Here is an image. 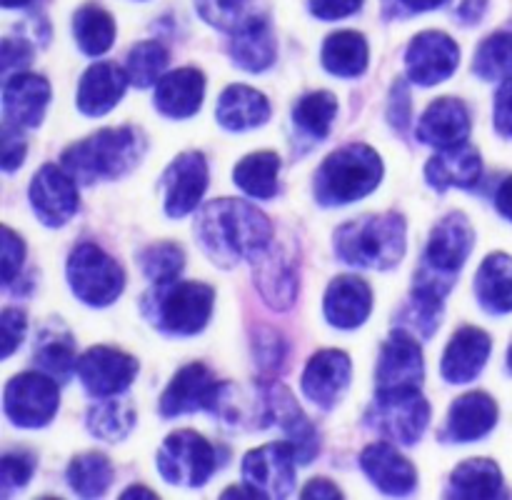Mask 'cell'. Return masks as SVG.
<instances>
[{
	"mask_svg": "<svg viewBox=\"0 0 512 500\" xmlns=\"http://www.w3.org/2000/svg\"><path fill=\"white\" fill-rule=\"evenodd\" d=\"M383 180V160L370 145L350 143L335 150L315 173V198L320 205H345L373 193Z\"/></svg>",
	"mask_w": 512,
	"mask_h": 500,
	"instance_id": "obj_5",
	"label": "cell"
},
{
	"mask_svg": "<svg viewBox=\"0 0 512 500\" xmlns=\"http://www.w3.org/2000/svg\"><path fill=\"white\" fill-rule=\"evenodd\" d=\"M113 483V465L105 455L85 453L68 465V485L80 498H100Z\"/></svg>",
	"mask_w": 512,
	"mask_h": 500,
	"instance_id": "obj_39",
	"label": "cell"
},
{
	"mask_svg": "<svg viewBox=\"0 0 512 500\" xmlns=\"http://www.w3.org/2000/svg\"><path fill=\"white\" fill-rule=\"evenodd\" d=\"M218 468V453L195 430H175L158 450V470L168 483L200 488Z\"/></svg>",
	"mask_w": 512,
	"mask_h": 500,
	"instance_id": "obj_9",
	"label": "cell"
},
{
	"mask_svg": "<svg viewBox=\"0 0 512 500\" xmlns=\"http://www.w3.org/2000/svg\"><path fill=\"white\" fill-rule=\"evenodd\" d=\"M205 95V75L195 68H180L163 75L155 88V108L168 118H190L200 110Z\"/></svg>",
	"mask_w": 512,
	"mask_h": 500,
	"instance_id": "obj_29",
	"label": "cell"
},
{
	"mask_svg": "<svg viewBox=\"0 0 512 500\" xmlns=\"http://www.w3.org/2000/svg\"><path fill=\"white\" fill-rule=\"evenodd\" d=\"M303 495L305 500H315V498H325V500H335V498H343V493H340V488L335 483H330L328 478H315L310 480L308 485L303 488Z\"/></svg>",
	"mask_w": 512,
	"mask_h": 500,
	"instance_id": "obj_54",
	"label": "cell"
},
{
	"mask_svg": "<svg viewBox=\"0 0 512 500\" xmlns=\"http://www.w3.org/2000/svg\"><path fill=\"white\" fill-rule=\"evenodd\" d=\"M165 213L170 218H185L200 205L208 188V163L200 153H183L165 168Z\"/></svg>",
	"mask_w": 512,
	"mask_h": 500,
	"instance_id": "obj_17",
	"label": "cell"
},
{
	"mask_svg": "<svg viewBox=\"0 0 512 500\" xmlns=\"http://www.w3.org/2000/svg\"><path fill=\"white\" fill-rule=\"evenodd\" d=\"M0 325H3V358H10L25 335V313L18 308H5Z\"/></svg>",
	"mask_w": 512,
	"mask_h": 500,
	"instance_id": "obj_48",
	"label": "cell"
},
{
	"mask_svg": "<svg viewBox=\"0 0 512 500\" xmlns=\"http://www.w3.org/2000/svg\"><path fill=\"white\" fill-rule=\"evenodd\" d=\"M475 293L488 313L503 315L512 310V255L490 253L475 278Z\"/></svg>",
	"mask_w": 512,
	"mask_h": 500,
	"instance_id": "obj_32",
	"label": "cell"
},
{
	"mask_svg": "<svg viewBox=\"0 0 512 500\" xmlns=\"http://www.w3.org/2000/svg\"><path fill=\"white\" fill-rule=\"evenodd\" d=\"M195 8L205 23L230 35L258 15L253 10V0H195Z\"/></svg>",
	"mask_w": 512,
	"mask_h": 500,
	"instance_id": "obj_44",
	"label": "cell"
},
{
	"mask_svg": "<svg viewBox=\"0 0 512 500\" xmlns=\"http://www.w3.org/2000/svg\"><path fill=\"white\" fill-rule=\"evenodd\" d=\"M460 63V48L450 35L440 30H425L415 35L405 53L408 78L418 85H438L455 73Z\"/></svg>",
	"mask_w": 512,
	"mask_h": 500,
	"instance_id": "obj_15",
	"label": "cell"
},
{
	"mask_svg": "<svg viewBox=\"0 0 512 500\" xmlns=\"http://www.w3.org/2000/svg\"><path fill=\"white\" fill-rule=\"evenodd\" d=\"M255 345H260V348H255V355H258L255 360H258V365H263L265 370H278L280 363H283V343H280L278 335L255 340Z\"/></svg>",
	"mask_w": 512,
	"mask_h": 500,
	"instance_id": "obj_53",
	"label": "cell"
},
{
	"mask_svg": "<svg viewBox=\"0 0 512 500\" xmlns=\"http://www.w3.org/2000/svg\"><path fill=\"white\" fill-rule=\"evenodd\" d=\"M140 270L153 283H173L185 268L183 248L175 243H155L140 253L138 258Z\"/></svg>",
	"mask_w": 512,
	"mask_h": 500,
	"instance_id": "obj_43",
	"label": "cell"
},
{
	"mask_svg": "<svg viewBox=\"0 0 512 500\" xmlns=\"http://www.w3.org/2000/svg\"><path fill=\"white\" fill-rule=\"evenodd\" d=\"M25 140L20 135V125L3 123V170L5 173H13L15 168H20V163L25 160Z\"/></svg>",
	"mask_w": 512,
	"mask_h": 500,
	"instance_id": "obj_47",
	"label": "cell"
},
{
	"mask_svg": "<svg viewBox=\"0 0 512 500\" xmlns=\"http://www.w3.org/2000/svg\"><path fill=\"white\" fill-rule=\"evenodd\" d=\"M73 33L80 50L90 58L108 53L115 40V20L100 5H83L73 18Z\"/></svg>",
	"mask_w": 512,
	"mask_h": 500,
	"instance_id": "obj_38",
	"label": "cell"
},
{
	"mask_svg": "<svg viewBox=\"0 0 512 500\" xmlns=\"http://www.w3.org/2000/svg\"><path fill=\"white\" fill-rule=\"evenodd\" d=\"M295 448L283 443H268L250 450L243 458V478L258 498H288L295 490Z\"/></svg>",
	"mask_w": 512,
	"mask_h": 500,
	"instance_id": "obj_11",
	"label": "cell"
},
{
	"mask_svg": "<svg viewBox=\"0 0 512 500\" xmlns=\"http://www.w3.org/2000/svg\"><path fill=\"white\" fill-rule=\"evenodd\" d=\"M323 65L340 78H358L368 68V43L355 30H340L323 43Z\"/></svg>",
	"mask_w": 512,
	"mask_h": 500,
	"instance_id": "obj_35",
	"label": "cell"
},
{
	"mask_svg": "<svg viewBox=\"0 0 512 500\" xmlns=\"http://www.w3.org/2000/svg\"><path fill=\"white\" fill-rule=\"evenodd\" d=\"M215 293L205 283H155L143 298V313L160 333L195 335L213 315Z\"/></svg>",
	"mask_w": 512,
	"mask_h": 500,
	"instance_id": "obj_6",
	"label": "cell"
},
{
	"mask_svg": "<svg viewBox=\"0 0 512 500\" xmlns=\"http://www.w3.org/2000/svg\"><path fill=\"white\" fill-rule=\"evenodd\" d=\"M365 423L375 433L395 440V443L413 445L425 433L430 423V405L420 388L378 390L375 403L368 408Z\"/></svg>",
	"mask_w": 512,
	"mask_h": 500,
	"instance_id": "obj_7",
	"label": "cell"
},
{
	"mask_svg": "<svg viewBox=\"0 0 512 500\" xmlns=\"http://www.w3.org/2000/svg\"><path fill=\"white\" fill-rule=\"evenodd\" d=\"M123 498L125 500H130V498H155V493H153V490H148V488H140V485H133V488L125 490Z\"/></svg>",
	"mask_w": 512,
	"mask_h": 500,
	"instance_id": "obj_58",
	"label": "cell"
},
{
	"mask_svg": "<svg viewBox=\"0 0 512 500\" xmlns=\"http://www.w3.org/2000/svg\"><path fill=\"white\" fill-rule=\"evenodd\" d=\"M278 170V153H273V150L250 153L235 165V185L253 198L270 200L278 195Z\"/></svg>",
	"mask_w": 512,
	"mask_h": 500,
	"instance_id": "obj_36",
	"label": "cell"
},
{
	"mask_svg": "<svg viewBox=\"0 0 512 500\" xmlns=\"http://www.w3.org/2000/svg\"><path fill=\"white\" fill-rule=\"evenodd\" d=\"M250 263H253L255 288L263 295L265 303L273 310L293 308L295 295H298V268H295V258H290L280 245L270 243Z\"/></svg>",
	"mask_w": 512,
	"mask_h": 500,
	"instance_id": "obj_19",
	"label": "cell"
},
{
	"mask_svg": "<svg viewBox=\"0 0 512 500\" xmlns=\"http://www.w3.org/2000/svg\"><path fill=\"white\" fill-rule=\"evenodd\" d=\"M270 118V103L260 90L248 85H230L218 100V123L228 130H250Z\"/></svg>",
	"mask_w": 512,
	"mask_h": 500,
	"instance_id": "obj_31",
	"label": "cell"
},
{
	"mask_svg": "<svg viewBox=\"0 0 512 500\" xmlns=\"http://www.w3.org/2000/svg\"><path fill=\"white\" fill-rule=\"evenodd\" d=\"M495 208H498V213L503 215V218H508L512 223V175L500 183L498 188V195H495Z\"/></svg>",
	"mask_w": 512,
	"mask_h": 500,
	"instance_id": "obj_55",
	"label": "cell"
},
{
	"mask_svg": "<svg viewBox=\"0 0 512 500\" xmlns=\"http://www.w3.org/2000/svg\"><path fill=\"white\" fill-rule=\"evenodd\" d=\"M198 243L213 263L233 268L240 260H253L273 240L268 215L238 198L210 200L198 215Z\"/></svg>",
	"mask_w": 512,
	"mask_h": 500,
	"instance_id": "obj_1",
	"label": "cell"
},
{
	"mask_svg": "<svg viewBox=\"0 0 512 500\" xmlns=\"http://www.w3.org/2000/svg\"><path fill=\"white\" fill-rule=\"evenodd\" d=\"M483 173V160L480 153L468 143L453 145V148H440L425 165V180L430 188H473Z\"/></svg>",
	"mask_w": 512,
	"mask_h": 500,
	"instance_id": "obj_26",
	"label": "cell"
},
{
	"mask_svg": "<svg viewBox=\"0 0 512 500\" xmlns=\"http://www.w3.org/2000/svg\"><path fill=\"white\" fill-rule=\"evenodd\" d=\"M50 103V85L43 75L15 73L5 78L3 113L8 123L20 128H38Z\"/></svg>",
	"mask_w": 512,
	"mask_h": 500,
	"instance_id": "obj_22",
	"label": "cell"
},
{
	"mask_svg": "<svg viewBox=\"0 0 512 500\" xmlns=\"http://www.w3.org/2000/svg\"><path fill=\"white\" fill-rule=\"evenodd\" d=\"M78 180L65 168L48 163L35 173L30 183V205L38 220L50 228H60L78 213Z\"/></svg>",
	"mask_w": 512,
	"mask_h": 500,
	"instance_id": "obj_14",
	"label": "cell"
},
{
	"mask_svg": "<svg viewBox=\"0 0 512 500\" xmlns=\"http://www.w3.org/2000/svg\"><path fill=\"white\" fill-rule=\"evenodd\" d=\"M490 348H493V340L485 330L473 328V325L460 328L445 348L440 373L448 383H470L483 373L490 358Z\"/></svg>",
	"mask_w": 512,
	"mask_h": 500,
	"instance_id": "obj_23",
	"label": "cell"
},
{
	"mask_svg": "<svg viewBox=\"0 0 512 500\" xmlns=\"http://www.w3.org/2000/svg\"><path fill=\"white\" fill-rule=\"evenodd\" d=\"M475 75L483 80H500L512 75V33H493L480 43L473 63Z\"/></svg>",
	"mask_w": 512,
	"mask_h": 500,
	"instance_id": "obj_42",
	"label": "cell"
},
{
	"mask_svg": "<svg viewBox=\"0 0 512 500\" xmlns=\"http://www.w3.org/2000/svg\"><path fill=\"white\" fill-rule=\"evenodd\" d=\"M470 135V113L463 100L438 98L428 105L418 123V140L433 148H453Z\"/></svg>",
	"mask_w": 512,
	"mask_h": 500,
	"instance_id": "obj_25",
	"label": "cell"
},
{
	"mask_svg": "<svg viewBox=\"0 0 512 500\" xmlns=\"http://www.w3.org/2000/svg\"><path fill=\"white\" fill-rule=\"evenodd\" d=\"M398 3H403L405 8L410 10V13H423V10L440 8V5H443L445 0H398Z\"/></svg>",
	"mask_w": 512,
	"mask_h": 500,
	"instance_id": "obj_57",
	"label": "cell"
},
{
	"mask_svg": "<svg viewBox=\"0 0 512 500\" xmlns=\"http://www.w3.org/2000/svg\"><path fill=\"white\" fill-rule=\"evenodd\" d=\"M495 130L505 138H512V75L505 78L495 93Z\"/></svg>",
	"mask_w": 512,
	"mask_h": 500,
	"instance_id": "obj_50",
	"label": "cell"
},
{
	"mask_svg": "<svg viewBox=\"0 0 512 500\" xmlns=\"http://www.w3.org/2000/svg\"><path fill=\"white\" fill-rule=\"evenodd\" d=\"M85 425H88L95 438L115 443V440H123L135 428V408L128 398H120V395L100 398V403H95L88 410Z\"/></svg>",
	"mask_w": 512,
	"mask_h": 500,
	"instance_id": "obj_37",
	"label": "cell"
},
{
	"mask_svg": "<svg viewBox=\"0 0 512 500\" xmlns=\"http://www.w3.org/2000/svg\"><path fill=\"white\" fill-rule=\"evenodd\" d=\"M388 118L400 133H405L410 123V93H408V83L405 80H398L393 85V93H390V108H388Z\"/></svg>",
	"mask_w": 512,
	"mask_h": 500,
	"instance_id": "obj_49",
	"label": "cell"
},
{
	"mask_svg": "<svg viewBox=\"0 0 512 500\" xmlns=\"http://www.w3.org/2000/svg\"><path fill=\"white\" fill-rule=\"evenodd\" d=\"M350 373H353V365H350L348 353L343 350H320L310 358V363L305 365L303 373V393L305 398L313 400L320 408L330 410L340 398L345 395L350 385Z\"/></svg>",
	"mask_w": 512,
	"mask_h": 500,
	"instance_id": "obj_20",
	"label": "cell"
},
{
	"mask_svg": "<svg viewBox=\"0 0 512 500\" xmlns=\"http://www.w3.org/2000/svg\"><path fill=\"white\" fill-rule=\"evenodd\" d=\"M325 318L340 330H353L368 320L373 310V290L358 275H340L325 293Z\"/></svg>",
	"mask_w": 512,
	"mask_h": 500,
	"instance_id": "obj_24",
	"label": "cell"
},
{
	"mask_svg": "<svg viewBox=\"0 0 512 500\" xmlns=\"http://www.w3.org/2000/svg\"><path fill=\"white\" fill-rule=\"evenodd\" d=\"M35 470L33 453H5L3 468H0V483H3V495H10L13 490H20L28 485L30 475Z\"/></svg>",
	"mask_w": 512,
	"mask_h": 500,
	"instance_id": "obj_45",
	"label": "cell"
},
{
	"mask_svg": "<svg viewBox=\"0 0 512 500\" xmlns=\"http://www.w3.org/2000/svg\"><path fill=\"white\" fill-rule=\"evenodd\" d=\"M363 0H310V10L313 15L323 20H340L348 15L358 13Z\"/></svg>",
	"mask_w": 512,
	"mask_h": 500,
	"instance_id": "obj_51",
	"label": "cell"
},
{
	"mask_svg": "<svg viewBox=\"0 0 512 500\" xmlns=\"http://www.w3.org/2000/svg\"><path fill=\"white\" fill-rule=\"evenodd\" d=\"M168 63L170 58L165 45H160L158 40H143V43L133 45V50L128 53L125 73H128L130 85H135V88H150V85L160 83Z\"/></svg>",
	"mask_w": 512,
	"mask_h": 500,
	"instance_id": "obj_41",
	"label": "cell"
},
{
	"mask_svg": "<svg viewBox=\"0 0 512 500\" xmlns=\"http://www.w3.org/2000/svg\"><path fill=\"white\" fill-rule=\"evenodd\" d=\"M475 243V230L463 213H450L433 228L425 248L423 263L415 273L413 298L443 305L453 290L460 268L468 260Z\"/></svg>",
	"mask_w": 512,
	"mask_h": 500,
	"instance_id": "obj_2",
	"label": "cell"
},
{
	"mask_svg": "<svg viewBox=\"0 0 512 500\" xmlns=\"http://www.w3.org/2000/svg\"><path fill=\"white\" fill-rule=\"evenodd\" d=\"M60 405L58 380L48 373H20L8 380L3 410L20 428H43L55 418Z\"/></svg>",
	"mask_w": 512,
	"mask_h": 500,
	"instance_id": "obj_10",
	"label": "cell"
},
{
	"mask_svg": "<svg viewBox=\"0 0 512 500\" xmlns=\"http://www.w3.org/2000/svg\"><path fill=\"white\" fill-rule=\"evenodd\" d=\"M30 48L25 40H13V38H5L3 43V75L8 78L13 73V68H25L30 63Z\"/></svg>",
	"mask_w": 512,
	"mask_h": 500,
	"instance_id": "obj_52",
	"label": "cell"
},
{
	"mask_svg": "<svg viewBox=\"0 0 512 500\" xmlns=\"http://www.w3.org/2000/svg\"><path fill=\"white\" fill-rule=\"evenodd\" d=\"M360 468L385 495H410L418 485L415 465L390 443H373L360 453Z\"/></svg>",
	"mask_w": 512,
	"mask_h": 500,
	"instance_id": "obj_21",
	"label": "cell"
},
{
	"mask_svg": "<svg viewBox=\"0 0 512 500\" xmlns=\"http://www.w3.org/2000/svg\"><path fill=\"white\" fill-rule=\"evenodd\" d=\"M503 493V473L490 458H470L453 470L448 483V498H498Z\"/></svg>",
	"mask_w": 512,
	"mask_h": 500,
	"instance_id": "obj_33",
	"label": "cell"
},
{
	"mask_svg": "<svg viewBox=\"0 0 512 500\" xmlns=\"http://www.w3.org/2000/svg\"><path fill=\"white\" fill-rule=\"evenodd\" d=\"M485 5H488V0H460L458 20H463V23H475V20H480V15L485 13Z\"/></svg>",
	"mask_w": 512,
	"mask_h": 500,
	"instance_id": "obj_56",
	"label": "cell"
},
{
	"mask_svg": "<svg viewBox=\"0 0 512 500\" xmlns=\"http://www.w3.org/2000/svg\"><path fill=\"white\" fill-rule=\"evenodd\" d=\"M223 385L208 365L190 363L175 373L165 393L160 395V415L163 418H175V415L195 413V410H208L215 413Z\"/></svg>",
	"mask_w": 512,
	"mask_h": 500,
	"instance_id": "obj_12",
	"label": "cell"
},
{
	"mask_svg": "<svg viewBox=\"0 0 512 500\" xmlns=\"http://www.w3.org/2000/svg\"><path fill=\"white\" fill-rule=\"evenodd\" d=\"M25 3H30V0H3L5 8H20V5H25Z\"/></svg>",
	"mask_w": 512,
	"mask_h": 500,
	"instance_id": "obj_59",
	"label": "cell"
},
{
	"mask_svg": "<svg viewBox=\"0 0 512 500\" xmlns=\"http://www.w3.org/2000/svg\"><path fill=\"white\" fill-rule=\"evenodd\" d=\"M335 115H338V98L328 90H315V93L303 95L293 110L295 128L303 130L313 140H323L330 133Z\"/></svg>",
	"mask_w": 512,
	"mask_h": 500,
	"instance_id": "obj_40",
	"label": "cell"
},
{
	"mask_svg": "<svg viewBox=\"0 0 512 500\" xmlns=\"http://www.w3.org/2000/svg\"><path fill=\"white\" fill-rule=\"evenodd\" d=\"M35 365L55 380H65L73 368H78L75 340L63 323H48L38 335L35 345Z\"/></svg>",
	"mask_w": 512,
	"mask_h": 500,
	"instance_id": "obj_34",
	"label": "cell"
},
{
	"mask_svg": "<svg viewBox=\"0 0 512 500\" xmlns=\"http://www.w3.org/2000/svg\"><path fill=\"white\" fill-rule=\"evenodd\" d=\"M25 258V245L23 240L15 235L13 228L5 225L3 228V283L10 285L20 273V265Z\"/></svg>",
	"mask_w": 512,
	"mask_h": 500,
	"instance_id": "obj_46",
	"label": "cell"
},
{
	"mask_svg": "<svg viewBox=\"0 0 512 500\" xmlns=\"http://www.w3.org/2000/svg\"><path fill=\"white\" fill-rule=\"evenodd\" d=\"M143 150V135L135 128H105L65 148L60 163L80 185H93L128 175L140 163Z\"/></svg>",
	"mask_w": 512,
	"mask_h": 500,
	"instance_id": "obj_3",
	"label": "cell"
},
{
	"mask_svg": "<svg viewBox=\"0 0 512 500\" xmlns=\"http://www.w3.org/2000/svg\"><path fill=\"white\" fill-rule=\"evenodd\" d=\"M498 423V403L490 398L488 393H475L460 395L448 413V425H445V438L455 440V443H470L490 430Z\"/></svg>",
	"mask_w": 512,
	"mask_h": 500,
	"instance_id": "obj_28",
	"label": "cell"
},
{
	"mask_svg": "<svg viewBox=\"0 0 512 500\" xmlns=\"http://www.w3.org/2000/svg\"><path fill=\"white\" fill-rule=\"evenodd\" d=\"M508 368H510V373H512V345H510V350H508Z\"/></svg>",
	"mask_w": 512,
	"mask_h": 500,
	"instance_id": "obj_60",
	"label": "cell"
},
{
	"mask_svg": "<svg viewBox=\"0 0 512 500\" xmlns=\"http://www.w3.org/2000/svg\"><path fill=\"white\" fill-rule=\"evenodd\" d=\"M65 273L78 300L95 308L115 303V298H120L125 288L123 268L93 243L75 245Z\"/></svg>",
	"mask_w": 512,
	"mask_h": 500,
	"instance_id": "obj_8",
	"label": "cell"
},
{
	"mask_svg": "<svg viewBox=\"0 0 512 500\" xmlns=\"http://www.w3.org/2000/svg\"><path fill=\"white\" fill-rule=\"evenodd\" d=\"M230 55H233L235 65L250 70V73L268 70L275 63V55H278V43H275L268 20L255 15L250 23L235 30L233 40H230Z\"/></svg>",
	"mask_w": 512,
	"mask_h": 500,
	"instance_id": "obj_30",
	"label": "cell"
},
{
	"mask_svg": "<svg viewBox=\"0 0 512 500\" xmlns=\"http://www.w3.org/2000/svg\"><path fill=\"white\" fill-rule=\"evenodd\" d=\"M138 360L108 345H95L88 353L78 358V378L90 395L95 398H110L128 390L138 375Z\"/></svg>",
	"mask_w": 512,
	"mask_h": 500,
	"instance_id": "obj_13",
	"label": "cell"
},
{
	"mask_svg": "<svg viewBox=\"0 0 512 500\" xmlns=\"http://www.w3.org/2000/svg\"><path fill=\"white\" fill-rule=\"evenodd\" d=\"M425 365L420 343L408 330H393L378 360V390L420 388Z\"/></svg>",
	"mask_w": 512,
	"mask_h": 500,
	"instance_id": "obj_18",
	"label": "cell"
},
{
	"mask_svg": "<svg viewBox=\"0 0 512 500\" xmlns=\"http://www.w3.org/2000/svg\"><path fill=\"white\" fill-rule=\"evenodd\" d=\"M263 393L265 403H268V420L270 423L280 425V430L285 433V440L295 448L298 463H313V458L320 450V440L313 423H310V420L305 418L303 410H300L298 400H295L293 393L280 383L263 385Z\"/></svg>",
	"mask_w": 512,
	"mask_h": 500,
	"instance_id": "obj_16",
	"label": "cell"
},
{
	"mask_svg": "<svg viewBox=\"0 0 512 500\" xmlns=\"http://www.w3.org/2000/svg\"><path fill=\"white\" fill-rule=\"evenodd\" d=\"M333 243L343 263L368 270H390L405 255V220L398 213L365 215L340 225Z\"/></svg>",
	"mask_w": 512,
	"mask_h": 500,
	"instance_id": "obj_4",
	"label": "cell"
},
{
	"mask_svg": "<svg viewBox=\"0 0 512 500\" xmlns=\"http://www.w3.org/2000/svg\"><path fill=\"white\" fill-rule=\"evenodd\" d=\"M128 73L113 63H95L83 73L78 83V110L80 113L98 118L113 110L128 88Z\"/></svg>",
	"mask_w": 512,
	"mask_h": 500,
	"instance_id": "obj_27",
	"label": "cell"
}]
</instances>
